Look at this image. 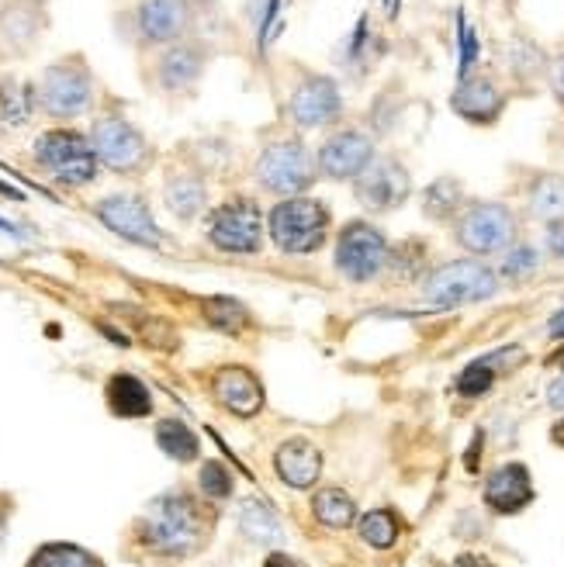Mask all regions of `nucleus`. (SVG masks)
<instances>
[{
  "instance_id": "6",
  "label": "nucleus",
  "mask_w": 564,
  "mask_h": 567,
  "mask_svg": "<svg viewBox=\"0 0 564 567\" xmlns=\"http://www.w3.org/2000/svg\"><path fill=\"white\" fill-rule=\"evenodd\" d=\"M499 291V274L482 260H450L422 280V298L437 308L489 301Z\"/></svg>"
},
{
  "instance_id": "36",
  "label": "nucleus",
  "mask_w": 564,
  "mask_h": 567,
  "mask_svg": "<svg viewBox=\"0 0 564 567\" xmlns=\"http://www.w3.org/2000/svg\"><path fill=\"white\" fill-rule=\"evenodd\" d=\"M547 252L557 260H564V218L547 225Z\"/></svg>"
},
{
  "instance_id": "2",
  "label": "nucleus",
  "mask_w": 564,
  "mask_h": 567,
  "mask_svg": "<svg viewBox=\"0 0 564 567\" xmlns=\"http://www.w3.org/2000/svg\"><path fill=\"white\" fill-rule=\"evenodd\" d=\"M329 225H332V212L319 197H308V194L285 197V202H277L267 215L270 243L280 252H288V257L319 252L329 239Z\"/></svg>"
},
{
  "instance_id": "14",
  "label": "nucleus",
  "mask_w": 564,
  "mask_h": 567,
  "mask_svg": "<svg viewBox=\"0 0 564 567\" xmlns=\"http://www.w3.org/2000/svg\"><path fill=\"white\" fill-rule=\"evenodd\" d=\"M94 215L107 225L111 233L135 243V246H146V249H160L163 246V233L150 212V205L143 197L135 194H111L94 208Z\"/></svg>"
},
{
  "instance_id": "21",
  "label": "nucleus",
  "mask_w": 564,
  "mask_h": 567,
  "mask_svg": "<svg viewBox=\"0 0 564 567\" xmlns=\"http://www.w3.org/2000/svg\"><path fill=\"white\" fill-rule=\"evenodd\" d=\"M239 533L246 536L249 544H260V547H277L285 540V526H280L277 513L270 505L257 502V498H246L239 502V513H236Z\"/></svg>"
},
{
  "instance_id": "22",
  "label": "nucleus",
  "mask_w": 564,
  "mask_h": 567,
  "mask_svg": "<svg viewBox=\"0 0 564 567\" xmlns=\"http://www.w3.org/2000/svg\"><path fill=\"white\" fill-rule=\"evenodd\" d=\"M107 405H111V412L115 415H122V419H143V415H150L153 412V394H150V388L139 381V378H132V374H115L107 381Z\"/></svg>"
},
{
  "instance_id": "33",
  "label": "nucleus",
  "mask_w": 564,
  "mask_h": 567,
  "mask_svg": "<svg viewBox=\"0 0 564 567\" xmlns=\"http://www.w3.org/2000/svg\"><path fill=\"white\" fill-rule=\"evenodd\" d=\"M495 374H499V371L492 367V360H489V357L474 360V363H468L464 371H461V378H458V391L464 394V399H482V394H489V391H492Z\"/></svg>"
},
{
  "instance_id": "10",
  "label": "nucleus",
  "mask_w": 564,
  "mask_h": 567,
  "mask_svg": "<svg viewBox=\"0 0 564 567\" xmlns=\"http://www.w3.org/2000/svg\"><path fill=\"white\" fill-rule=\"evenodd\" d=\"M288 118L295 128L301 132H319V128H332L343 118V94L340 83L322 73H305L288 101Z\"/></svg>"
},
{
  "instance_id": "9",
  "label": "nucleus",
  "mask_w": 564,
  "mask_h": 567,
  "mask_svg": "<svg viewBox=\"0 0 564 567\" xmlns=\"http://www.w3.org/2000/svg\"><path fill=\"white\" fill-rule=\"evenodd\" d=\"M208 239L222 252H260L264 246V212L253 197H229L208 215Z\"/></svg>"
},
{
  "instance_id": "41",
  "label": "nucleus",
  "mask_w": 564,
  "mask_h": 567,
  "mask_svg": "<svg viewBox=\"0 0 564 567\" xmlns=\"http://www.w3.org/2000/svg\"><path fill=\"white\" fill-rule=\"evenodd\" d=\"M547 336H551V339H564V308L557 311V316H551V322H547Z\"/></svg>"
},
{
  "instance_id": "5",
  "label": "nucleus",
  "mask_w": 564,
  "mask_h": 567,
  "mask_svg": "<svg viewBox=\"0 0 564 567\" xmlns=\"http://www.w3.org/2000/svg\"><path fill=\"white\" fill-rule=\"evenodd\" d=\"M520 221L510 205L502 202H468L461 215L454 218V239L461 249L474 252V257H492V252H505L516 243Z\"/></svg>"
},
{
  "instance_id": "34",
  "label": "nucleus",
  "mask_w": 564,
  "mask_h": 567,
  "mask_svg": "<svg viewBox=\"0 0 564 567\" xmlns=\"http://www.w3.org/2000/svg\"><path fill=\"white\" fill-rule=\"evenodd\" d=\"M202 492H205V498L208 502H225V498H233V471L225 467V464H218V461H208L205 467H202Z\"/></svg>"
},
{
  "instance_id": "44",
  "label": "nucleus",
  "mask_w": 564,
  "mask_h": 567,
  "mask_svg": "<svg viewBox=\"0 0 564 567\" xmlns=\"http://www.w3.org/2000/svg\"><path fill=\"white\" fill-rule=\"evenodd\" d=\"M197 4H212V0H197Z\"/></svg>"
},
{
  "instance_id": "43",
  "label": "nucleus",
  "mask_w": 564,
  "mask_h": 567,
  "mask_svg": "<svg viewBox=\"0 0 564 567\" xmlns=\"http://www.w3.org/2000/svg\"><path fill=\"white\" fill-rule=\"evenodd\" d=\"M551 440L564 446V422H557V425H554V433H551Z\"/></svg>"
},
{
  "instance_id": "17",
  "label": "nucleus",
  "mask_w": 564,
  "mask_h": 567,
  "mask_svg": "<svg viewBox=\"0 0 564 567\" xmlns=\"http://www.w3.org/2000/svg\"><path fill=\"white\" fill-rule=\"evenodd\" d=\"M533 477H530V467L526 464H502L489 474L485 481V505L499 516H516L523 508L533 502Z\"/></svg>"
},
{
  "instance_id": "26",
  "label": "nucleus",
  "mask_w": 564,
  "mask_h": 567,
  "mask_svg": "<svg viewBox=\"0 0 564 567\" xmlns=\"http://www.w3.org/2000/svg\"><path fill=\"white\" fill-rule=\"evenodd\" d=\"M312 513L329 529H350L357 519V502L343 488H322L312 498Z\"/></svg>"
},
{
  "instance_id": "20",
  "label": "nucleus",
  "mask_w": 564,
  "mask_h": 567,
  "mask_svg": "<svg viewBox=\"0 0 564 567\" xmlns=\"http://www.w3.org/2000/svg\"><path fill=\"white\" fill-rule=\"evenodd\" d=\"M205 63H208V55H205L202 45H194V42H174L171 49L163 52V60H160V87L171 91V94L191 91L194 83L202 80Z\"/></svg>"
},
{
  "instance_id": "37",
  "label": "nucleus",
  "mask_w": 564,
  "mask_h": 567,
  "mask_svg": "<svg viewBox=\"0 0 564 567\" xmlns=\"http://www.w3.org/2000/svg\"><path fill=\"white\" fill-rule=\"evenodd\" d=\"M551 91H554L557 104L564 107V52H561L557 60L551 63Z\"/></svg>"
},
{
  "instance_id": "23",
  "label": "nucleus",
  "mask_w": 564,
  "mask_h": 567,
  "mask_svg": "<svg viewBox=\"0 0 564 567\" xmlns=\"http://www.w3.org/2000/svg\"><path fill=\"white\" fill-rule=\"evenodd\" d=\"M163 197H166V208H171V212H174L177 218H184V221L197 218V215L205 212V205H208L205 181H202V177H194V174H177V177H171V181H166Z\"/></svg>"
},
{
  "instance_id": "12",
  "label": "nucleus",
  "mask_w": 564,
  "mask_h": 567,
  "mask_svg": "<svg viewBox=\"0 0 564 567\" xmlns=\"http://www.w3.org/2000/svg\"><path fill=\"white\" fill-rule=\"evenodd\" d=\"M316 163L322 177L353 184L375 163V138L360 128H336L322 138Z\"/></svg>"
},
{
  "instance_id": "15",
  "label": "nucleus",
  "mask_w": 564,
  "mask_h": 567,
  "mask_svg": "<svg viewBox=\"0 0 564 567\" xmlns=\"http://www.w3.org/2000/svg\"><path fill=\"white\" fill-rule=\"evenodd\" d=\"M194 8L191 0H139L135 8V24L143 32L146 42L166 45V42H181L191 28Z\"/></svg>"
},
{
  "instance_id": "25",
  "label": "nucleus",
  "mask_w": 564,
  "mask_h": 567,
  "mask_svg": "<svg viewBox=\"0 0 564 567\" xmlns=\"http://www.w3.org/2000/svg\"><path fill=\"white\" fill-rule=\"evenodd\" d=\"M464 205H468L464 202V187L454 177H440V181H433L427 190H422V212H427L430 218H437V221L458 218Z\"/></svg>"
},
{
  "instance_id": "4",
  "label": "nucleus",
  "mask_w": 564,
  "mask_h": 567,
  "mask_svg": "<svg viewBox=\"0 0 564 567\" xmlns=\"http://www.w3.org/2000/svg\"><path fill=\"white\" fill-rule=\"evenodd\" d=\"M253 177L257 184L270 194L280 197H295L305 194L319 177V163L316 156L305 150V142L298 138H277L270 146H264V153L257 156V166H253Z\"/></svg>"
},
{
  "instance_id": "29",
  "label": "nucleus",
  "mask_w": 564,
  "mask_h": 567,
  "mask_svg": "<svg viewBox=\"0 0 564 567\" xmlns=\"http://www.w3.org/2000/svg\"><path fill=\"white\" fill-rule=\"evenodd\" d=\"M28 567H101V560L76 544H45L28 560Z\"/></svg>"
},
{
  "instance_id": "35",
  "label": "nucleus",
  "mask_w": 564,
  "mask_h": 567,
  "mask_svg": "<svg viewBox=\"0 0 564 567\" xmlns=\"http://www.w3.org/2000/svg\"><path fill=\"white\" fill-rule=\"evenodd\" d=\"M537 267H541V257L533 246H510L502 257V277H510V280H523Z\"/></svg>"
},
{
  "instance_id": "8",
  "label": "nucleus",
  "mask_w": 564,
  "mask_h": 567,
  "mask_svg": "<svg viewBox=\"0 0 564 567\" xmlns=\"http://www.w3.org/2000/svg\"><path fill=\"white\" fill-rule=\"evenodd\" d=\"M336 270L353 284L375 280L391 264L388 236L371 221H347L336 236Z\"/></svg>"
},
{
  "instance_id": "27",
  "label": "nucleus",
  "mask_w": 564,
  "mask_h": 567,
  "mask_svg": "<svg viewBox=\"0 0 564 567\" xmlns=\"http://www.w3.org/2000/svg\"><path fill=\"white\" fill-rule=\"evenodd\" d=\"M39 94L32 83H18V80H0V118L8 125H24L35 115Z\"/></svg>"
},
{
  "instance_id": "7",
  "label": "nucleus",
  "mask_w": 564,
  "mask_h": 567,
  "mask_svg": "<svg viewBox=\"0 0 564 567\" xmlns=\"http://www.w3.org/2000/svg\"><path fill=\"white\" fill-rule=\"evenodd\" d=\"M39 107L45 111L49 118H76L83 111L91 107L94 101V76L88 70V63L80 60V55H70V60H60L52 63L42 80H39Z\"/></svg>"
},
{
  "instance_id": "40",
  "label": "nucleus",
  "mask_w": 564,
  "mask_h": 567,
  "mask_svg": "<svg viewBox=\"0 0 564 567\" xmlns=\"http://www.w3.org/2000/svg\"><path fill=\"white\" fill-rule=\"evenodd\" d=\"M264 567H301V564L295 557H288V554H267Z\"/></svg>"
},
{
  "instance_id": "11",
  "label": "nucleus",
  "mask_w": 564,
  "mask_h": 567,
  "mask_svg": "<svg viewBox=\"0 0 564 567\" xmlns=\"http://www.w3.org/2000/svg\"><path fill=\"white\" fill-rule=\"evenodd\" d=\"M91 146L98 159L115 169V174H135L150 163V142L129 118L122 115H104L91 128Z\"/></svg>"
},
{
  "instance_id": "3",
  "label": "nucleus",
  "mask_w": 564,
  "mask_h": 567,
  "mask_svg": "<svg viewBox=\"0 0 564 567\" xmlns=\"http://www.w3.org/2000/svg\"><path fill=\"white\" fill-rule=\"evenodd\" d=\"M35 159L49 169L52 181L66 187H88L98 177V153L91 146V135H80L73 128H49L35 138Z\"/></svg>"
},
{
  "instance_id": "32",
  "label": "nucleus",
  "mask_w": 564,
  "mask_h": 567,
  "mask_svg": "<svg viewBox=\"0 0 564 567\" xmlns=\"http://www.w3.org/2000/svg\"><path fill=\"white\" fill-rule=\"evenodd\" d=\"M0 24H4V39H8L14 49H28V45L35 42L39 18H35L32 8H11V11H4Z\"/></svg>"
},
{
  "instance_id": "16",
  "label": "nucleus",
  "mask_w": 564,
  "mask_h": 567,
  "mask_svg": "<svg viewBox=\"0 0 564 567\" xmlns=\"http://www.w3.org/2000/svg\"><path fill=\"white\" fill-rule=\"evenodd\" d=\"M212 391H215L218 405L229 409L239 419H249L264 409V384L257 374L246 371V367H236V363L218 367L212 378Z\"/></svg>"
},
{
  "instance_id": "42",
  "label": "nucleus",
  "mask_w": 564,
  "mask_h": 567,
  "mask_svg": "<svg viewBox=\"0 0 564 567\" xmlns=\"http://www.w3.org/2000/svg\"><path fill=\"white\" fill-rule=\"evenodd\" d=\"M8 516H11V498H8V495H0V540H4Z\"/></svg>"
},
{
  "instance_id": "30",
  "label": "nucleus",
  "mask_w": 564,
  "mask_h": 567,
  "mask_svg": "<svg viewBox=\"0 0 564 567\" xmlns=\"http://www.w3.org/2000/svg\"><path fill=\"white\" fill-rule=\"evenodd\" d=\"M357 533H360L363 544L388 550L394 540H399V519H394L391 508H375V513H368L357 523Z\"/></svg>"
},
{
  "instance_id": "1",
  "label": "nucleus",
  "mask_w": 564,
  "mask_h": 567,
  "mask_svg": "<svg viewBox=\"0 0 564 567\" xmlns=\"http://www.w3.org/2000/svg\"><path fill=\"white\" fill-rule=\"evenodd\" d=\"M208 529H212V519L205 513V505L187 492H166L153 498L135 526L139 544L150 554L177 557V560L202 550V544L208 540Z\"/></svg>"
},
{
  "instance_id": "28",
  "label": "nucleus",
  "mask_w": 564,
  "mask_h": 567,
  "mask_svg": "<svg viewBox=\"0 0 564 567\" xmlns=\"http://www.w3.org/2000/svg\"><path fill=\"white\" fill-rule=\"evenodd\" d=\"M156 443H160V450L166 453V457L181 461V464L194 461L197 450H202V446H197V436L187 430L181 419H163V422H156Z\"/></svg>"
},
{
  "instance_id": "38",
  "label": "nucleus",
  "mask_w": 564,
  "mask_h": 567,
  "mask_svg": "<svg viewBox=\"0 0 564 567\" xmlns=\"http://www.w3.org/2000/svg\"><path fill=\"white\" fill-rule=\"evenodd\" d=\"M547 402H551V409L564 412V374L551 381V388H547Z\"/></svg>"
},
{
  "instance_id": "19",
  "label": "nucleus",
  "mask_w": 564,
  "mask_h": 567,
  "mask_svg": "<svg viewBox=\"0 0 564 567\" xmlns=\"http://www.w3.org/2000/svg\"><path fill=\"white\" fill-rule=\"evenodd\" d=\"M274 471L291 488H312L322 477V450L312 440H285L274 453Z\"/></svg>"
},
{
  "instance_id": "13",
  "label": "nucleus",
  "mask_w": 564,
  "mask_h": 567,
  "mask_svg": "<svg viewBox=\"0 0 564 567\" xmlns=\"http://www.w3.org/2000/svg\"><path fill=\"white\" fill-rule=\"evenodd\" d=\"M353 194H357V202L363 208H371V212H394V208H402L409 202L412 177H409V169L399 159L375 156V163L353 181Z\"/></svg>"
},
{
  "instance_id": "39",
  "label": "nucleus",
  "mask_w": 564,
  "mask_h": 567,
  "mask_svg": "<svg viewBox=\"0 0 564 567\" xmlns=\"http://www.w3.org/2000/svg\"><path fill=\"white\" fill-rule=\"evenodd\" d=\"M454 567H495L489 557H478V554H464V557H458L454 560Z\"/></svg>"
},
{
  "instance_id": "24",
  "label": "nucleus",
  "mask_w": 564,
  "mask_h": 567,
  "mask_svg": "<svg viewBox=\"0 0 564 567\" xmlns=\"http://www.w3.org/2000/svg\"><path fill=\"white\" fill-rule=\"evenodd\" d=\"M526 202H530L533 218H544V221L564 218V177L561 174H537L526 190Z\"/></svg>"
},
{
  "instance_id": "31",
  "label": "nucleus",
  "mask_w": 564,
  "mask_h": 567,
  "mask_svg": "<svg viewBox=\"0 0 564 567\" xmlns=\"http://www.w3.org/2000/svg\"><path fill=\"white\" fill-rule=\"evenodd\" d=\"M205 319L218 332H233L236 336V332H243L249 326V311L236 298H208L205 301Z\"/></svg>"
},
{
  "instance_id": "18",
  "label": "nucleus",
  "mask_w": 564,
  "mask_h": 567,
  "mask_svg": "<svg viewBox=\"0 0 564 567\" xmlns=\"http://www.w3.org/2000/svg\"><path fill=\"white\" fill-rule=\"evenodd\" d=\"M450 107H454L458 115L471 125H495L505 111V94L489 76L468 73V76H461L454 97H450Z\"/></svg>"
}]
</instances>
